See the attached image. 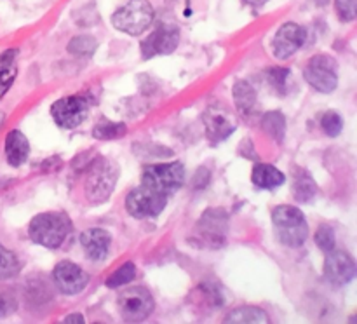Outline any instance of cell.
I'll return each instance as SVG.
<instances>
[{
	"instance_id": "6da1fadb",
	"label": "cell",
	"mask_w": 357,
	"mask_h": 324,
	"mask_svg": "<svg viewBox=\"0 0 357 324\" xmlns=\"http://www.w3.org/2000/svg\"><path fill=\"white\" fill-rule=\"evenodd\" d=\"M28 232L35 244L56 249L65 242L66 237L72 232V222L68 215L61 211L40 213L31 219Z\"/></svg>"
},
{
	"instance_id": "7a4b0ae2",
	"label": "cell",
	"mask_w": 357,
	"mask_h": 324,
	"mask_svg": "<svg viewBox=\"0 0 357 324\" xmlns=\"http://www.w3.org/2000/svg\"><path fill=\"white\" fill-rule=\"evenodd\" d=\"M275 236L284 246L300 247L309 237V225L305 215L295 206H278L272 213Z\"/></svg>"
},
{
	"instance_id": "3957f363",
	"label": "cell",
	"mask_w": 357,
	"mask_h": 324,
	"mask_svg": "<svg viewBox=\"0 0 357 324\" xmlns=\"http://www.w3.org/2000/svg\"><path fill=\"white\" fill-rule=\"evenodd\" d=\"M117 181V167L105 157L93 160L84 180V192L93 204H101L112 195Z\"/></svg>"
},
{
	"instance_id": "277c9868",
	"label": "cell",
	"mask_w": 357,
	"mask_h": 324,
	"mask_svg": "<svg viewBox=\"0 0 357 324\" xmlns=\"http://www.w3.org/2000/svg\"><path fill=\"white\" fill-rule=\"evenodd\" d=\"M153 7L149 0H129L126 6L117 9L112 16V23L117 30L138 37L153 21Z\"/></svg>"
},
{
	"instance_id": "5b68a950",
	"label": "cell",
	"mask_w": 357,
	"mask_h": 324,
	"mask_svg": "<svg viewBox=\"0 0 357 324\" xmlns=\"http://www.w3.org/2000/svg\"><path fill=\"white\" fill-rule=\"evenodd\" d=\"M227 232H229V215L223 209H208L199 219L195 226L194 239L199 246L218 249L225 244Z\"/></svg>"
},
{
	"instance_id": "8992f818",
	"label": "cell",
	"mask_w": 357,
	"mask_h": 324,
	"mask_svg": "<svg viewBox=\"0 0 357 324\" xmlns=\"http://www.w3.org/2000/svg\"><path fill=\"white\" fill-rule=\"evenodd\" d=\"M185 167L181 162L171 164H153L145 167L142 174V185L153 188L160 194H173L183 185Z\"/></svg>"
},
{
	"instance_id": "52a82bcc",
	"label": "cell",
	"mask_w": 357,
	"mask_h": 324,
	"mask_svg": "<svg viewBox=\"0 0 357 324\" xmlns=\"http://www.w3.org/2000/svg\"><path fill=\"white\" fill-rule=\"evenodd\" d=\"M303 77L319 93H331L338 86V63L330 54H316L309 59Z\"/></svg>"
},
{
	"instance_id": "ba28073f",
	"label": "cell",
	"mask_w": 357,
	"mask_h": 324,
	"mask_svg": "<svg viewBox=\"0 0 357 324\" xmlns=\"http://www.w3.org/2000/svg\"><path fill=\"white\" fill-rule=\"evenodd\" d=\"M167 204V195L142 185L126 197V209L135 218H153L160 215Z\"/></svg>"
},
{
	"instance_id": "9c48e42d",
	"label": "cell",
	"mask_w": 357,
	"mask_h": 324,
	"mask_svg": "<svg viewBox=\"0 0 357 324\" xmlns=\"http://www.w3.org/2000/svg\"><path fill=\"white\" fill-rule=\"evenodd\" d=\"M153 309H155L153 296L145 288L126 289L119 296V312L128 323H142L149 319Z\"/></svg>"
},
{
	"instance_id": "30bf717a",
	"label": "cell",
	"mask_w": 357,
	"mask_h": 324,
	"mask_svg": "<svg viewBox=\"0 0 357 324\" xmlns=\"http://www.w3.org/2000/svg\"><path fill=\"white\" fill-rule=\"evenodd\" d=\"M89 114V100L86 96H66L54 101L51 115L59 128L75 129Z\"/></svg>"
},
{
	"instance_id": "8fae6325",
	"label": "cell",
	"mask_w": 357,
	"mask_h": 324,
	"mask_svg": "<svg viewBox=\"0 0 357 324\" xmlns=\"http://www.w3.org/2000/svg\"><path fill=\"white\" fill-rule=\"evenodd\" d=\"M180 42V30L174 24H159L149 38L142 42V54L143 58L149 59L153 56H166L171 54L178 47Z\"/></svg>"
},
{
	"instance_id": "7c38bea8",
	"label": "cell",
	"mask_w": 357,
	"mask_h": 324,
	"mask_svg": "<svg viewBox=\"0 0 357 324\" xmlns=\"http://www.w3.org/2000/svg\"><path fill=\"white\" fill-rule=\"evenodd\" d=\"M356 261L347 251L331 249L324 260V275L335 286H345L356 277Z\"/></svg>"
},
{
	"instance_id": "4fadbf2b",
	"label": "cell",
	"mask_w": 357,
	"mask_h": 324,
	"mask_svg": "<svg viewBox=\"0 0 357 324\" xmlns=\"http://www.w3.org/2000/svg\"><path fill=\"white\" fill-rule=\"evenodd\" d=\"M307 40V30L296 23H284L278 30L272 40V52L278 59H288L298 49L303 47Z\"/></svg>"
},
{
	"instance_id": "5bb4252c",
	"label": "cell",
	"mask_w": 357,
	"mask_h": 324,
	"mask_svg": "<svg viewBox=\"0 0 357 324\" xmlns=\"http://www.w3.org/2000/svg\"><path fill=\"white\" fill-rule=\"evenodd\" d=\"M56 286L65 295H79L89 282L86 272L73 261H59L52 272Z\"/></svg>"
},
{
	"instance_id": "9a60e30c",
	"label": "cell",
	"mask_w": 357,
	"mask_h": 324,
	"mask_svg": "<svg viewBox=\"0 0 357 324\" xmlns=\"http://www.w3.org/2000/svg\"><path fill=\"white\" fill-rule=\"evenodd\" d=\"M110 242V233L103 229H89L80 236V244L84 247V253L93 261H103L108 256Z\"/></svg>"
},
{
	"instance_id": "2e32d148",
	"label": "cell",
	"mask_w": 357,
	"mask_h": 324,
	"mask_svg": "<svg viewBox=\"0 0 357 324\" xmlns=\"http://www.w3.org/2000/svg\"><path fill=\"white\" fill-rule=\"evenodd\" d=\"M204 125L206 132H208V138L213 143L223 141V139H227L236 131V122H234V118L223 110H215V108H209L206 111Z\"/></svg>"
},
{
	"instance_id": "e0dca14e",
	"label": "cell",
	"mask_w": 357,
	"mask_h": 324,
	"mask_svg": "<svg viewBox=\"0 0 357 324\" xmlns=\"http://www.w3.org/2000/svg\"><path fill=\"white\" fill-rule=\"evenodd\" d=\"M30 155V143L21 131L14 129L6 136V157L13 167L23 166Z\"/></svg>"
},
{
	"instance_id": "ac0fdd59",
	"label": "cell",
	"mask_w": 357,
	"mask_h": 324,
	"mask_svg": "<svg viewBox=\"0 0 357 324\" xmlns=\"http://www.w3.org/2000/svg\"><path fill=\"white\" fill-rule=\"evenodd\" d=\"M251 180L257 185L258 188H264V190H272V188L281 187L286 181L284 173L274 167L272 164H257L253 167V174H251Z\"/></svg>"
},
{
	"instance_id": "d6986e66",
	"label": "cell",
	"mask_w": 357,
	"mask_h": 324,
	"mask_svg": "<svg viewBox=\"0 0 357 324\" xmlns=\"http://www.w3.org/2000/svg\"><path fill=\"white\" fill-rule=\"evenodd\" d=\"M317 195V185L305 169H298L293 176V197L298 202H310Z\"/></svg>"
},
{
	"instance_id": "ffe728a7",
	"label": "cell",
	"mask_w": 357,
	"mask_h": 324,
	"mask_svg": "<svg viewBox=\"0 0 357 324\" xmlns=\"http://www.w3.org/2000/svg\"><path fill=\"white\" fill-rule=\"evenodd\" d=\"M234 103L241 114H250L257 103V91L248 80H237L232 89Z\"/></svg>"
},
{
	"instance_id": "44dd1931",
	"label": "cell",
	"mask_w": 357,
	"mask_h": 324,
	"mask_svg": "<svg viewBox=\"0 0 357 324\" xmlns=\"http://www.w3.org/2000/svg\"><path fill=\"white\" fill-rule=\"evenodd\" d=\"M261 129L271 136L272 139H275L278 143H282L286 136V117L281 111H267L261 118Z\"/></svg>"
},
{
	"instance_id": "7402d4cb",
	"label": "cell",
	"mask_w": 357,
	"mask_h": 324,
	"mask_svg": "<svg viewBox=\"0 0 357 324\" xmlns=\"http://www.w3.org/2000/svg\"><path fill=\"white\" fill-rule=\"evenodd\" d=\"M268 314L258 307H239L227 316L225 323H268Z\"/></svg>"
},
{
	"instance_id": "603a6c76",
	"label": "cell",
	"mask_w": 357,
	"mask_h": 324,
	"mask_svg": "<svg viewBox=\"0 0 357 324\" xmlns=\"http://www.w3.org/2000/svg\"><path fill=\"white\" fill-rule=\"evenodd\" d=\"M128 132V128L122 122L108 121V118H101L93 129V136L98 139H117Z\"/></svg>"
},
{
	"instance_id": "cb8c5ba5",
	"label": "cell",
	"mask_w": 357,
	"mask_h": 324,
	"mask_svg": "<svg viewBox=\"0 0 357 324\" xmlns=\"http://www.w3.org/2000/svg\"><path fill=\"white\" fill-rule=\"evenodd\" d=\"M98 42L94 37L89 35H79L73 37L68 44V52L73 56H80V58H89L96 52Z\"/></svg>"
},
{
	"instance_id": "d4e9b609",
	"label": "cell",
	"mask_w": 357,
	"mask_h": 324,
	"mask_svg": "<svg viewBox=\"0 0 357 324\" xmlns=\"http://www.w3.org/2000/svg\"><path fill=\"white\" fill-rule=\"evenodd\" d=\"M20 260L16 258V254L10 253L9 249L0 244V279H10L14 275L20 274Z\"/></svg>"
},
{
	"instance_id": "484cf974",
	"label": "cell",
	"mask_w": 357,
	"mask_h": 324,
	"mask_svg": "<svg viewBox=\"0 0 357 324\" xmlns=\"http://www.w3.org/2000/svg\"><path fill=\"white\" fill-rule=\"evenodd\" d=\"M135 277H136L135 263H132V261H126L121 268H117V270L107 279V286L108 288H121V286L131 282Z\"/></svg>"
},
{
	"instance_id": "4316f807",
	"label": "cell",
	"mask_w": 357,
	"mask_h": 324,
	"mask_svg": "<svg viewBox=\"0 0 357 324\" xmlns=\"http://www.w3.org/2000/svg\"><path fill=\"white\" fill-rule=\"evenodd\" d=\"M321 125H323V131L330 138H337V136H340L342 129H344V118L337 111H326L321 118Z\"/></svg>"
},
{
	"instance_id": "83f0119b",
	"label": "cell",
	"mask_w": 357,
	"mask_h": 324,
	"mask_svg": "<svg viewBox=\"0 0 357 324\" xmlns=\"http://www.w3.org/2000/svg\"><path fill=\"white\" fill-rule=\"evenodd\" d=\"M316 244L319 246L321 251H324V253H328V251H331L335 247V244H337V237H335V230L333 226L330 225H319V229L316 230Z\"/></svg>"
},
{
	"instance_id": "f1b7e54d",
	"label": "cell",
	"mask_w": 357,
	"mask_h": 324,
	"mask_svg": "<svg viewBox=\"0 0 357 324\" xmlns=\"http://www.w3.org/2000/svg\"><path fill=\"white\" fill-rule=\"evenodd\" d=\"M342 21H354L357 16V0H335Z\"/></svg>"
},
{
	"instance_id": "f546056e",
	"label": "cell",
	"mask_w": 357,
	"mask_h": 324,
	"mask_svg": "<svg viewBox=\"0 0 357 324\" xmlns=\"http://www.w3.org/2000/svg\"><path fill=\"white\" fill-rule=\"evenodd\" d=\"M288 77H289V70L282 68V66H279V68L268 70V80H271L272 86H274L275 89H278L281 94H284L286 80H288Z\"/></svg>"
},
{
	"instance_id": "4dcf8cb0",
	"label": "cell",
	"mask_w": 357,
	"mask_h": 324,
	"mask_svg": "<svg viewBox=\"0 0 357 324\" xmlns=\"http://www.w3.org/2000/svg\"><path fill=\"white\" fill-rule=\"evenodd\" d=\"M17 75V68L16 65L9 66V68H0V100L6 96L7 91L10 89V86L14 84Z\"/></svg>"
},
{
	"instance_id": "1f68e13d",
	"label": "cell",
	"mask_w": 357,
	"mask_h": 324,
	"mask_svg": "<svg viewBox=\"0 0 357 324\" xmlns=\"http://www.w3.org/2000/svg\"><path fill=\"white\" fill-rule=\"evenodd\" d=\"M17 303L16 300H14L13 295H9V293H2L0 295V319L2 317H7L9 314H13L14 310H16Z\"/></svg>"
},
{
	"instance_id": "d6a6232c",
	"label": "cell",
	"mask_w": 357,
	"mask_h": 324,
	"mask_svg": "<svg viewBox=\"0 0 357 324\" xmlns=\"http://www.w3.org/2000/svg\"><path fill=\"white\" fill-rule=\"evenodd\" d=\"M63 323H79V324H84V317L80 316V314H72V316H68V317H65V319H63Z\"/></svg>"
},
{
	"instance_id": "836d02e7",
	"label": "cell",
	"mask_w": 357,
	"mask_h": 324,
	"mask_svg": "<svg viewBox=\"0 0 357 324\" xmlns=\"http://www.w3.org/2000/svg\"><path fill=\"white\" fill-rule=\"evenodd\" d=\"M243 2H246L248 6H253V7H261V6H265V3H267L268 0H243Z\"/></svg>"
},
{
	"instance_id": "e575fe53",
	"label": "cell",
	"mask_w": 357,
	"mask_h": 324,
	"mask_svg": "<svg viewBox=\"0 0 357 324\" xmlns=\"http://www.w3.org/2000/svg\"><path fill=\"white\" fill-rule=\"evenodd\" d=\"M312 2L316 3V6L324 7V6H328V3H330V0H312Z\"/></svg>"
}]
</instances>
